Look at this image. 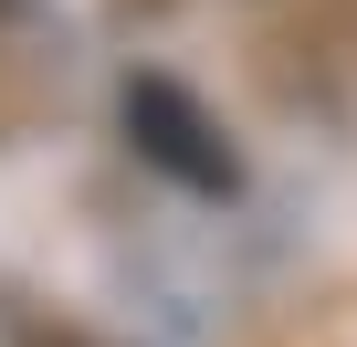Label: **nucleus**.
Here are the masks:
<instances>
[{
    "mask_svg": "<svg viewBox=\"0 0 357 347\" xmlns=\"http://www.w3.org/2000/svg\"><path fill=\"white\" fill-rule=\"evenodd\" d=\"M126 137H137V158H158L168 179H190V190H231L242 179V158L221 147L211 105L190 84H168V74H137L126 84Z\"/></svg>",
    "mask_w": 357,
    "mask_h": 347,
    "instance_id": "f257e3e1",
    "label": "nucleus"
}]
</instances>
